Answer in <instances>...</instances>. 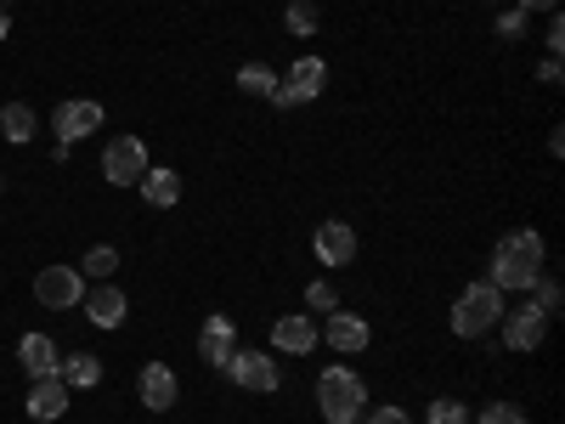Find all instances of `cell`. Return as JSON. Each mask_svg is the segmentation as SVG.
<instances>
[{
	"label": "cell",
	"mask_w": 565,
	"mask_h": 424,
	"mask_svg": "<svg viewBox=\"0 0 565 424\" xmlns=\"http://www.w3.org/2000/svg\"><path fill=\"white\" fill-rule=\"evenodd\" d=\"M543 261H548V250H543V239H537L532 226L503 232L498 250H492V277H487V283H492V289H503V295H526L532 283L548 272Z\"/></svg>",
	"instance_id": "1"
},
{
	"label": "cell",
	"mask_w": 565,
	"mask_h": 424,
	"mask_svg": "<svg viewBox=\"0 0 565 424\" xmlns=\"http://www.w3.org/2000/svg\"><path fill=\"white\" fill-rule=\"evenodd\" d=\"M317 407L328 424H362L367 413V385H362V373L351 362H334V368H322L317 373Z\"/></svg>",
	"instance_id": "2"
},
{
	"label": "cell",
	"mask_w": 565,
	"mask_h": 424,
	"mask_svg": "<svg viewBox=\"0 0 565 424\" xmlns=\"http://www.w3.org/2000/svg\"><path fill=\"white\" fill-rule=\"evenodd\" d=\"M509 306H503V289H492V283L481 277V283H469V289L458 295V306H452V335L458 340H481V335H492L498 328V317H503Z\"/></svg>",
	"instance_id": "3"
},
{
	"label": "cell",
	"mask_w": 565,
	"mask_h": 424,
	"mask_svg": "<svg viewBox=\"0 0 565 424\" xmlns=\"http://www.w3.org/2000/svg\"><path fill=\"white\" fill-rule=\"evenodd\" d=\"M328 91V63L322 57H295L289 63V74L277 80V91H271V108H300V103H317Z\"/></svg>",
	"instance_id": "4"
},
{
	"label": "cell",
	"mask_w": 565,
	"mask_h": 424,
	"mask_svg": "<svg viewBox=\"0 0 565 424\" xmlns=\"http://www.w3.org/2000/svg\"><path fill=\"white\" fill-rule=\"evenodd\" d=\"M221 373H226V380L238 385L244 396H271V391L282 385V373H277V357H271V351H232Z\"/></svg>",
	"instance_id": "5"
},
{
	"label": "cell",
	"mask_w": 565,
	"mask_h": 424,
	"mask_svg": "<svg viewBox=\"0 0 565 424\" xmlns=\"http://www.w3.org/2000/svg\"><path fill=\"white\" fill-rule=\"evenodd\" d=\"M34 300H40L45 311H74V306L85 300L79 266H45V272H34Z\"/></svg>",
	"instance_id": "6"
},
{
	"label": "cell",
	"mask_w": 565,
	"mask_h": 424,
	"mask_svg": "<svg viewBox=\"0 0 565 424\" xmlns=\"http://www.w3.org/2000/svg\"><path fill=\"white\" fill-rule=\"evenodd\" d=\"M141 176H148V148H141L136 136H114L103 148V181L108 187H136Z\"/></svg>",
	"instance_id": "7"
},
{
	"label": "cell",
	"mask_w": 565,
	"mask_h": 424,
	"mask_svg": "<svg viewBox=\"0 0 565 424\" xmlns=\"http://www.w3.org/2000/svg\"><path fill=\"white\" fill-rule=\"evenodd\" d=\"M103 103H90V97H79V103H63L57 114H52V130H57V141L63 148H74V141H85V136H97L103 130Z\"/></svg>",
	"instance_id": "8"
},
{
	"label": "cell",
	"mask_w": 565,
	"mask_h": 424,
	"mask_svg": "<svg viewBox=\"0 0 565 424\" xmlns=\"http://www.w3.org/2000/svg\"><path fill=\"white\" fill-rule=\"evenodd\" d=\"M311 255H317L328 272L351 266V261H356V232H351V221H322V226L311 232Z\"/></svg>",
	"instance_id": "9"
},
{
	"label": "cell",
	"mask_w": 565,
	"mask_h": 424,
	"mask_svg": "<svg viewBox=\"0 0 565 424\" xmlns=\"http://www.w3.org/2000/svg\"><path fill=\"white\" fill-rule=\"evenodd\" d=\"M322 346V328L311 322V311H289L271 322V351H289V357H311Z\"/></svg>",
	"instance_id": "10"
},
{
	"label": "cell",
	"mask_w": 565,
	"mask_h": 424,
	"mask_svg": "<svg viewBox=\"0 0 565 424\" xmlns=\"http://www.w3.org/2000/svg\"><path fill=\"white\" fill-rule=\"evenodd\" d=\"M498 328H503V346L509 351H537L543 335H548V317L537 306H514V311L498 317Z\"/></svg>",
	"instance_id": "11"
},
{
	"label": "cell",
	"mask_w": 565,
	"mask_h": 424,
	"mask_svg": "<svg viewBox=\"0 0 565 424\" xmlns=\"http://www.w3.org/2000/svg\"><path fill=\"white\" fill-rule=\"evenodd\" d=\"M136 396H141V407H153V413H170L175 407V396H181V380H175V368L170 362H148L136 373Z\"/></svg>",
	"instance_id": "12"
},
{
	"label": "cell",
	"mask_w": 565,
	"mask_h": 424,
	"mask_svg": "<svg viewBox=\"0 0 565 424\" xmlns=\"http://www.w3.org/2000/svg\"><path fill=\"white\" fill-rule=\"evenodd\" d=\"M232 351H238V322H232L226 311L204 317V328H199V362L226 368V357H232Z\"/></svg>",
	"instance_id": "13"
},
{
	"label": "cell",
	"mask_w": 565,
	"mask_h": 424,
	"mask_svg": "<svg viewBox=\"0 0 565 424\" xmlns=\"http://www.w3.org/2000/svg\"><path fill=\"white\" fill-rule=\"evenodd\" d=\"M322 340L334 346V351H351V357H356V351H367V346H373V328H367V317H356V311H345V306H340V311H328Z\"/></svg>",
	"instance_id": "14"
},
{
	"label": "cell",
	"mask_w": 565,
	"mask_h": 424,
	"mask_svg": "<svg viewBox=\"0 0 565 424\" xmlns=\"http://www.w3.org/2000/svg\"><path fill=\"white\" fill-rule=\"evenodd\" d=\"M68 402H74V391L57 380V373H52V380H29V418H40V424H57L63 413H68Z\"/></svg>",
	"instance_id": "15"
},
{
	"label": "cell",
	"mask_w": 565,
	"mask_h": 424,
	"mask_svg": "<svg viewBox=\"0 0 565 424\" xmlns=\"http://www.w3.org/2000/svg\"><path fill=\"white\" fill-rule=\"evenodd\" d=\"M18 362H23L29 380H52V373L63 368V351H57L52 335H23L18 340Z\"/></svg>",
	"instance_id": "16"
},
{
	"label": "cell",
	"mask_w": 565,
	"mask_h": 424,
	"mask_svg": "<svg viewBox=\"0 0 565 424\" xmlns=\"http://www.w3.org/2000/svg\"><path fill=\"white\" fill-rule=\"evenodd\" d=\"M85 317L97 322V328H119L125 322V311H130V300H125V289H114V283H97V289H85Z\"/></svg>",
	"instance_id": "17"
},
{
	"label": "cell",
	"mask_w": 565,
	"mask_h": 424,
	"mask_svg": "<svg viewBox=\"0 0 565 424\" xmlns=\"http://www.w3.org/2000/svg\"><path fill=\"white\" fill-rule=\"evenodd\" d=\"M136 187H141V199H148L153 210H175L181 204V170H170V165H148V176H141Z\"/></svg>",
	"instance_id": "18"
},
{
	"label": "cell",
	"mask_w": 565,
	"mask_h": 424,
	"mask_svg": "<svg viewBox=\"0 0 565 424\" xmlns=\"http://www.w3.org/2000/svg\"><path fill=\"white\" fill-rule=\"evenodd\" d=\"M57 380L68 391H90V385H103V357L97 351H68L63 368H57Z\"/></svg>",
	"instance_id": "19"
},
{
	"label": "cell",
	"mask_w": 565,
	"mask_h": 424,
	"mask_svg": "<svg viewBox=\"0 0 565 424\" xmlns=\"http://www.w3.org/2000/svg\"><path fill=\"white\" fill-rule=\"evenodd\" d=\"M34 130H40V119H34V108H29V103H7V108H0V136H7V141L29 148Z\"/></svg>",
	"instance_id": "20"
},
{
	"label": "cell",
	"mask_w": 565,
	"mask_h": 424,
	"mask_svg": "<svg viewBox=\"0 0 565 424\" xmlns=\"http://www.w3.org/2000/svg\"><path fill=\"white\" fill-rule=\"evenodd\" d=\"M526 295H532V306H537V311H543L548 322H554V317L565 311V289H559V277H548V272H543V277L532 283V289H526Z\"/></svg>",
	"instance_id": "21"
},
{
	"label": "cell",
	"mask_w": 565,
	"mask_h": 424,
	"mask_svg": "<svg viewBox=\"0 0 565 424\" xmlns=\"http://www.w3.org/2000/svg\"><path fill=\"white\" fill-rule=\"evenodd\" d=\"M114 272H119V250H114V244L85 250V261H79V277H97V283H108Z\"/></svg>",
	"instance_id": "22"
},
{
	"label": "cell",
	"mask_w": 565,
	"mask_h": 424,
	"mask_svg": "<svg viewBox=\"0 0 565 424\" xmlns=\"http://www.w3.org/2000/svg\"><path fill=\"white\" fill-rule=\"evenodd\" d=\"M238 91H244V97H271L277 74H271L266 63H244V68H238Z\"/></svg>",
	"instance_id": "23"
},
{
	"label": "cell",
	"mask_w": 565,
	"mask_h": 424,
	"mask_svg": "<svg viewBox=\"0 0 565 424\" xmlns=\"http://www.w3.org/2000/svg\"><path fill=\"white\" fill-rule=\"evenodd\" d=\"M282 29H289V34H317V7H311V0H289V7H282Z\"/></svg>",
	"instance_id": "24"
},
{
	"label": "cell",
	"mask_w": 565,
	"mask_h": 424,
	"mask_svg": "<svg viewBox=\"0 0 565 424\" xmlns=\"http://www.w3.org/2000/svg\"><path fill=\"white\" fill-rule=\"evenodd\" d=\"M306 311H340V289H334V283H328V277H311L306 283Z\"/></svg>",
	"instance_id": "25"
},
{
	"label": "cell",
	"mask_w": 565,
	"mask_h": 424,
	"mask_svg": "<svg viewBox=\"0 0 565 424\" xmlns=\"http://www.w3.org/2000/svg\"><path fill=\"white\" fill-rule=\"evenodd\" d=\"M469 424H532V418H526V407H521V402H487Z\"/></svg>",
	"instance_id": "26"
},
{
	"label": "cell",
	"mask_w": 565,
	"mask_h": 424,
	"mask_svg": "<svg viewBox=\"0 0 565 424\" xmlns=\"http://www.w3.org/2000/svg\"><path fill=\"white\" fill-rule=\"evenodd\" d=\"M424 424H469V407L458 396H436L430 407H424Z\"/></svg>",
	"instance_id": "27"
},
{
	"label": "cell",
	"mask_w": 565,
	"mask_h": 424,
	"mask_svg": "<svg viewBox=\"0 0 565 424\" xmlns=\"http://www.w3.org/2000/svg\"><path fill=\"white\" fill-rule=\"evenodd\" d=\"M526 23H532V18H526L521 7H503V12H498V34H503V40H521Z\"/></svg>",
	"instance_id": "28"
},
{
	"label": "cell",
	"mask_w": 565,
	"mask_h": 424,
	"mask_svg": "<svg viewBox=\"0 0 565 424\" xmlns=\"http://www.w3.org/2000/svg\"><path fill=\"white\" fill-rule=\"evenodd\" d=\"M362 424H413V413H407V407H396V402H385V407H367V413H362Z\"/></svg>",
	"instance_id": "29"
},
{
	"label": "cell",
	"mask_w": 565,
	"mask_h": 424,
	"mask_svg": "<svg viewBox=\"0 0 565 424\" xmlns=\"http://www.w3.org/2000/svg\"><path fill=\"white\" fill-rule=\"evenodd\" d=\"M543 45H548V57H559V52H565V23H559V12H548V29H543Z\"/></svg>",
	"instance_id": "30"
},
{
	"label": "cell",
	"mask_w": 565,
	"mask_h": 424,
	"mask_svg": "<svg viewBox=\"0 0 565 424\" xmlns=\"http://www.w3.org/2000/svg\"><path fill=\"white\" fill-rule=\"evenodd\" d=\"M537 80H543V85H559V80H565V68H559V57H543V68H537Z\"/></svg>",
	"instance_id": "31"
},
{
	"label": "cell",
	"mask_w": 565,
	"mask_h": 424,
	"mask_svg": "<svg viewBox=\"0 0 565 424\" xmlns=\"http://www.w3.org/2000/svg\"><path fill=\"white\" fill-rule=\"evenodd\" d=\"M514 7L532 18V12H559V0H514Z\"/></svg>",
	"instance_id": "32"
},
{
	"label": "cell",
	"mask_w": 565,
	"mask_h": 424,
	"mask_svg": "<svg viewBox=\"0 0 565 424\" xmlns=\"http://www.w3.org/2000/svg\"><path fill=\"white\" fill-rule=\"evenodd\" d=\"M7 34H12V12H7V7H0V40H7Z\"/></svg>",
	"instance_id": "33"
},
{
	"label": "cell",
	"mask_w": 565,
	"mask_h": 424,
	"mask_svg": "<svg viewBox=\"0 0 565 424\" xmlns=\"http://www.w3.org/2000/svg\"><path fill=\"white\" fill-rule=\"evenodd\" d=\"M0 193H7V170H0Z\"/></svg>",
	"instance_id": "34"
},
{
	"label": "cell",
	"mask_w": 565,
	"mask_h": 424,
	"mask_svg": "<svg viewBox=\"0 0 565 424\" xmlns=\"http://www.w3.org/2000/svg\"><path fill=\"white\" fill-rule=\"evenodd\" d=\"M487 7H503V0H487Z\"/></svg>",
	"instance_id": "35"
},
{
	"label": "cell",
	"mask_w": 565,
	"mask_h": 424,
	"mask_svg": "<svg viewBox=\"0 0 565 424\" xmlns=\"http://www.w3.org/2000/svg\"><path fill=\"white\" fill-rule=\"evenodd\" d=\"M0 7H7V0H0Z\"/></svg>",
	"instance_id": "36"
}]
</instances>
